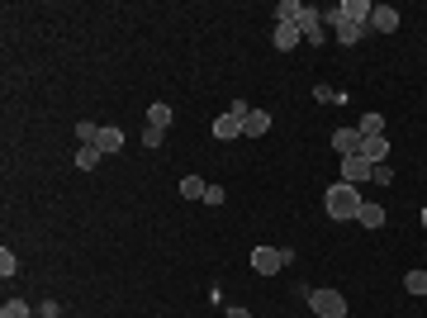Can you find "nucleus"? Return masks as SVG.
Returning <instances> with one entry per match:
<instances>
[{
	"mask_svg": "<svg viewBox=\"0 0 427 318\" xmlns=\"http://www.w3.org/2000/svg\"><path fill=\"white\" fill-rule=\"evenodd\" d=\"M323 205H328V214L337 223H347V219H356V214H361V195H356V186H347V181H337V186H332L328 195H323Z\"/></svg>",
	"mask_w": 427,
	"mask_h": 318,
	"instance_id": "f257e3e1",
	"label": "nucleus"
},
{
	"mask_svg": "<svg viewBox=\"0 0 427 318\" xmlns=\"http://www.w3.org/2000/svg\"><path fill=\"white\" fill-rule=\"evenodd\" d=\"M314 318H347V295L342 290H309Z\"/></svg>",
	"mask_w": 427,
	"mask_h": 318,
	"instance_id": "f03ea898",
	"label": "nucleus"
},
{
	"mask_svg": "<svg viewBox=\"0 0 427 318\" xmlns=\"http://www.w3.org/2000/svg\"><path fill=\"white\" fill-rule=\"evenodd\" d=\"M290 261H295L290 247H252V271H261V276H275V271H285Z\"/></svg>",
	"mask_w": 427,
	"mask_h": 318,
	"instance_id": "7ed1b4c3",
	"label": "nucleus"
},
{
	"mask_svg": "<svg viewBox=\"0 0 427 318\" xmlns=\"http://www.w3.org/2000/svg\"><path fill=\"white\" fill-rule=\"evenodd\" d=\"M370 171H375V161H365L361 152L342 157V181H347V186H361V181H370Z\"/></svg>",
	"mask_w": 427,
	"mask_h": 318,
	"instance_id": "20e7f679",
	"label": "nucleus"
},
{
	"mask_svg": "<svg viewBox=\"0 0 427 318\" xmlns=\"http://www.w3.org/2000/svg\"><path fill=\"white\" fill-rule=\"evenodd\" d=\"M328 19H332V29H337V38H342L347 48H351V43H356V38L365 33V24H351V19L342 15V10H328Z\"/></svg>",
	"mask_w": 427,
	"mask_h": 318,
	"instance_id": "39448f33",
	"label": "nucleus"
},
{
	"mask_svg": "<svg viewBox=\"0 0 427 318\" xmlns=\"http://www.w3.org/2000/svg\"><path fill=\"white\" fill-rule=\"evenodd\" d=\"M332 147H337L342 157L361 152V128H337V133H332Z\"/></svg>",
	"mask_w": 427,
	"mask_h": 318,
	"instance_id": "423d86ee",
	"label": "nucleus"
},
{
	"mask_svg": "<svg viewBox=\"0 0 427 318\" xmlns=\"http://www.w3.org/2000/svg\"><path fill=\"white\" fill-rule=\"evenodd\" d=\"M370 29H375V33H394V29H399V10H394V5H375Z\"/></svg>",
	"mask_w": 427,
	"mask_h": 318,
	"instance_id": "0eeeda50",
	"label": "nucleus"
},
{
	"mask_svg": "<svg viewBox=\"0 0 427 318\" xmlns=\"http://www.w3.org/2000/svg\"><path fill=\"white\" fill-rule=\"evenodd\" d=\"M95 147L110 157V152H124V128H110V124H100V138H95Z\"/></svg>",
	"mask_w": 427,
	"mask_h": 318,
	"instance_id": "6e6552de",
	"label": "nucleus"
},
{
	"mask_svg": "<svg viewBox=\"0 0 427 318\" xmlns=\"http://www.w3.org/2000/svg\"><path fill=\"white\" fill-rule=\"evenodd\" d=\"M300 43H304L300 24H275V48H280V52H295Z\"/></svg>",
	"mask_w": 427,
	"mask_h": 318,
	"instance_id": "1a4fd4ad",
	"label": "nucleus"
},
{
	"mask_svg": "<svg viewBox=\"0 0 427 318\" xmlns=\"http://www.w3.org/2000/svg\"><path fill=\"white\" fill-rule=\"evenodd\" d=\"M361 157L365 161H389V138L380 133V138H361Z\"/></svg>",
	"mask_w": 427,
	"mask_h": 318,
	"instance_id": "9d476101",
	"label": "nucleus"
},
{
	"mask_svg": "<svg viewBox=\"0 0 427 318\" xmlns=\"http://www.w3.org/2000/svg\"><path fill=\"white\" fill-rule=\"evenodd\" d=\"M337 10H342L351 24H370V15H375V5H370V0H347V5H337Z\"/></svg>",
	"mask_w": 427,
	"mask_h": 318,
	"instance_id": "9b49d317",
	"label": "nucleus"
},
{
	"mask_svg": "<svg viewBox=\"0 0 427 318\" xmlns=\"http://www.w3.org/2000/svg\"><path fill=\"white\" fill-rule=\"evenodd\" d=\"M266 128H271V114L266 110H252L247 119H242V138H261Z\"/></svg>",
	"mask_w": 427,
	"mask_h": 318,
	"instance_id": "f8f14e48",
	"label": "nucleus"
},
{
	"mask_svg": "<svg viewBox=\"0 0 427 318\" xmlns=\"http://www.w3.org/2000/svg\"><path fill=\"white\" fill-rule=\"evenodd\" d=\"M300 33H304V43H314V48L323 43V24H318L314 10H304V15H300Z\"/></svg>",
	"mask_w": 427,
	"mask_h": 318,
	"instance_id": "ddd939ff",
	"label": "nucleus"
},
{
	"mask_svg": "<svg viewBox=\"0 0 427 318\" xmlns=\"http://www.w3.org/2000/svg\"><path fill=\"white\" fill-rule=\"evenodd\" d=\"M237 133H242V119H237V114H219V119H214V138L228 143V138H237Z\"/></svg>",
	"mask_w": 427,
	"mask_h": 318,
	"instance_id": "4468645a",
	"label": "nucleus"
},
{
	"mask_svg": "<svg viewBox=\"0 0 427 318\" xmlns=\"http://www.w3.org/2000/svg\"><path fill=\"white\" fill-rule=\"evenodd\" d=\"M300 15H304L300 0H280V5H275V24H300Z\"/></svg>",
	"mask_w": 427,
	"mask_h": 318,
	"instance_id": "2eb2a0df",
	"label": "nucleus"
},
{
	"mask_svg": "<svg viewBox=\"0 0 427 318\" xmlns=\"http://www.w3.org/2000/svg\"><path fill=\"white\" fill-rule=\"evenodd\" d=\"M100 157H105V152H100L95 143H86V147L76 152V161H72V166H81V171H95V166H100Z\"/></svg>",
	"mask_w": 427,
	"mask_h": 318,
	"instance_id": "dca6fc26",
	"label": "nucleus"
},
{
	"mask_svg": "<svg viewBox=\"0 0 427 318\" xmlns=\"http://www.w3.org/2000/svg\"><path fill=\"white\" fill-rule=\"evenodd\" d=\"M356 223H361V228H380V223H385V209L365 200V205H361V214H356Z\"/></svg>",
	"mask_w": 427,
	"mask_h": 318,
	"instance_id": "f3484780",
	"label": "nucleus"
},
{
	"mask_svg": "<svg viewBox=\"0 0 427 318\" xmlns=\"http://www.w3.org/2000/svg\"><path fill=\"white\" fill-rule=\"evenodd\" d=\"M205 181H200V176H186V181H181V195H186V200H205Z\"/></svg>",
	"mask_w": 427,
	"mask_h": 318,
	"instance_id": "a211bd4d",
	"label": "nucleus"
},
{
	"mask_svg": "<svg viewBox=\"0 0 427 318\" xmlns=\"http://www.w3.org/2000/svg\"><path fill=\"white\" fill-rule=\"evenodd\" d=\"M147 124H152V128H166V124H171V105H161V100H157V105L147 110Z\"/></svg>",
	"mask_w": 427,
	"mask_h": 318,
	"instance_id": "6ab92c4d",
	"label": "nucleus"
},
{
	"mask_svg": "<svg viewBox=\"0 0 427 318\" xmlns=\"http://www.w3.org/2000/svg\"><path fill=\"white\" fill-rule=\"evenodd\" d=\"M385 133V119L380 114H361V138H380Z\"/></svg>",
	"mask_w": 427,
	"mask_h": 318,
	"instance_id": "aec40b11",
	"label": "nucleus"
},
{
	"mask_svg": "<svg viewBox=\"0 0 427 318\" xmlns=\"http://www.w3.org/2000/svg\"><path fill=\"white\" fill-rule=\"evenodd\" d=\"M404 290H409V295H427V271H409V276H404Z\"/></svg>",
	"mask_w": 427,
	"mask_h": 318,
	"instance_id": "412c9836",
	"label": "nucleus"
},
{
	"mask_svg": "<svg viewBox=\"0 0 427 318\" xmlns=\"http://www.w3.org/2000/svg\"><path fill=\"white\" fill-rule=\"evenodd\" d=\"M0 318H29V304L24 300H5L0 304Z\"/></svg>",
	"mask_w": 427,
	"mask_h": 318,
	"instance_id": "4be33fe9",
	"label": "nucleus"
},
{
	"mask_svg": "<svg viewBox=\"0 0 427 318\" xmlns=\"http://www.w3.org/2000/svg\"><path fill=\"white\" fill-rule=\"evenodd\" d=\"M161 143H166V128H152V124L142 128V147H161Z\"/></svg>",
	"mask_w": 427,
	"mask_h": 318,
	"instance_id": "5701e85b",
	"label": "nucleus"
},
{
	"mask_svg": "<svg viewBox=\"0 0 427 318\" xmlns=\"http://www.w3.org/2000/svg\"><path fill=\"white\" fill-rule=\"evenodd\" d=\"M370 181H375V186H389V181H394V166H389V161H375Z\"/></svg>",
	"mask_w": 427,
	"mask_h": 318,
	"instance_id": "b1692460",
	"label": "nucleus"
},
{
	"mask_svg": "<svg viewBox=\"0 0 427 318\" xmlns=\"http://www.w3.org/2000/svg\"><path fill=\"white\" fill-rule=\"evenodd\" d=\"M19 271V256L10 252V247H5V252H0V276H5V280H10V276H15Z\"/></svg>",
	"mask_w": 427,
	"mask_h": 318,
	"instance_id": "393cba45",
	"label": "nucleus"
},
{
	"mask_svg": "<svg viewBox=\"0 0 427 318\" xmlns=\"http://www.w3.org/2000/svg\"><path fill=\"white\" fill-rule=\"evenodd\" d=\"M76 138H81V147L95 143V138H100V124H76Z\"/></svg>",
	"mask_w": 427,
	"mask_h": 318,
	"instance_id": "a878e982",
	"label": "nucleus"
},
{
	"mask_svg": "<svg viewBox=\"0 0 427 318\" xmlns=\"http://www.w3.org/2000/svg\"><path fill=\"white\" fill-rule=\"evenodd\" d=\"M223 200H228V191H223V186H209V191H205V205L209 209H219Z\"/></svg>",
	"mask_w": 427,
	"mask_h": 318,
	"instance_id": "bb28decb",
	"label": "nucleus"
},
{
	"mask_svg": "<svg viewBox=\"0 0 427 318\" xmlns=\"http://www.w3.org/2000/svg\"><path fill=\"white\" fill-rule=\"evenodd\" d=\"M228 318H252V314H247V309H228Z\"/></svg>",
	"mask_w": 427,
	"mask_h": 318,
	"instance_id": "cd10ccee",
	"label": "nucleus"
},
{
	"mask_svg": "<svg viewBox=\"0 0 427 318\" xmlns=\"http://www.w3.org/2000/svg\"><path fill=\"white\" fill-rule=\"evenodd\" d=\"M423 228H427V205H423Z\"/></svg>",
	"mask_w": 427,
	"mask_h": 318,
	"instance_id": "c85d7f7f",
	"label": "nucleus"
}]
</instances>
